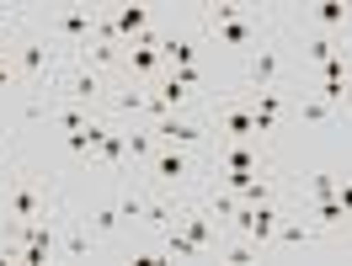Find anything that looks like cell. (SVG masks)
<instances>
[{"label":"cell","mask_w":352,"mask_h":266,"mask_svg":"<svg viewBox=\"0 0 352 266\" xmlns=\"http://www.w3.org/2000/svg\"><path fill=\"white\" fill-rule=\"evenodd\" d=\"M155 138L160 144H176V149H192V155H208L214 149V128H208V117H182V112H171V117H160V123H150Z\"/></svg>","instance_id":"cell-9"},{"label":"cell","mask_w":352,"mask_h":266,"mask_svg":"<svg viewBox=\"0 0 352 266\" xmlns=\"http://www.w3.org/2000/svg\"><path fill=\"white\" fill-rule=\"evenodd\" d=\"M214 256H219V261H230V266H251V261H262V250L245 240V234H235V229H224V234H219Z\"/></svg>","instance_id":"cell-19"},{"label":"cell","mask_w":352,"mask_h":266,"mask_svg":"<svg viewBox=\"0 0 352 266\" xmlns=\"http://www.w3.org/2000/svg\"><path fill=\"white\" fill-rule=\"evenodd\" d=\"M22 133H0V165H11V171H16V165H22Z\"/></svg>","instance_id":"cell-21"},{"label":"cell","mask_w":352,"mask_h":266,"mask_svg":"<svg viewBox=\"0 0 352 266\" xmlns=\"http://www.w3.org/2000/svg\"><path fill=\"white\" fill-rule=\"evenodd\" d=\"M107 90H112L107 75H96V69H80V64H65V75H59L54 96H65V101H80V107H102V112H107Z\"/></svg>","instance_id":"cell-10"},{"label":"cell","mask_w":352,"mask_h":266,"mask_svg":"<svg viewBox=\"0 0 352 266\" xmlns=\"http://www.w3.org/2000/svg\"><path fill=\"white\" fill-rule=\"evenodd\" d=\"M65 208H69V192L54 165L43 171V165L22 160L0 186V223H54L65 219Z\"/></svg>","instance_id":"cell-1"},{"label":"cell","mask_w":352,"mask_h":266,"mask_svg":"<svg viewBox=\"0 0 352 266\" xmlns=\"http://www.w3.org/2000/svg\"><path fill=\"white\" fill-rule=\"evenodd\" d=\"M278 27L320 32V38L352 43V0H315V5H305V11H278Z\"/></svg>","instance_id":"cell-8"},{"label":"cell","mask_w":352,"mask_h":266,"mask_svg":"<svg viewBox=\"0 0 352 266\" xmlns=\"http://www.w3.org/2000/svg\"><path fill=\"white\" fill-rule=\"evenodd\" d=\"M326 240L320 223H305V213H283L278 234H272V256H288V250H309V245Z\"/></svg>","instance_id":"cell-14"},{"label":"cell","mask_w":352,"mask_h":266,"mask_svg":"<svg viewBox=\"0 0 352 266\" xmlns=\"http://www.w3.org/2000/svg\"><path fill=\"white\" fill-rule=\"evenodd\" d=\"M150 96H155V86H144V80H112V90H107V117H118V123H144Z\"/></svg>","instance_id":"cell-13"},{"label":"cell","mask_w":352,"mask_h":266,"mask_svg":"<svg viewBox=\"0 0 352 266\" xmlns=\"http://www.w3.org/2000/svg\"><path fill=\"white\" fill-rule=\"evenodd\" d=\"M198 32H160L155 38V48H160V59H166V69H187L198 64Z\"/></svg>","instance_id":"cell-16"},{"label":"cell","mask_w":352,"mask_h":266,"mask_svg":"<svg viewBox=\"0 0 352 266\" xmlns=\"http://www.w3.org/2000/svg\"><path fill=\"white\" fill-rule=\"evenodd\" d=\"M155 38H160V32L139 38V43H123V75H118V80H144V86H155V80L166 75V59H160Z\"/></svg>","instance_id":"cell-12"},{"label":"cell","mask_w":352,"mask_h":266,"mask_svg":"<svg viewBox=\"0 0 352 266\" xmlns=\"http://www.w3.org/2000/svg\"><path fill=\"white\" fill-rule=\"evenodd\" d=\"M112 27H118V38L123 43H139V38H150V5H139V0H129V5H112Z\"/></svg>","instance_id":"cell-17"},{"label":"cell","mask_w":352,"mask_h":266,"mask_svg":"<svg viewBox=\"0 0 352 266\" xmlns=\"http://www.w3.org/2000/svg\"><path fill=\"white\" fill-rule=\"evenodd\" d=\"M192 32H198L203 43H219V48H230V53L245 59L256 43H267L278 32V11H256L245 0H208V5H198V16H192Z\"/></svg>","instance_id":"cell-2"},{"label":"cell","mask_w":352,"mask_h":266,"mask_svg":"<svg viewBox=\"0 0 352 266\" xmlns=\"http://www.w3.org/2000/svg\"><path fill=\"white\" fill-rule=\"evenodd\" d=\"M305 202H320V197H336V176H326V171H315L309 176V192H299Z\"/></svg>","instance_id":"cell-20"},{"label":"cell","mask_w":352,"mask_h":266,"mask_svg":"<svg viewBox=\"0 0 352 266\" xmlns=\"http://www.w3.org/2000/svg\"><path fill=\"white\" fill-rule=\"evenodd\" d=\"M336 202H342V213L352 223V176H336Z\"/></svg>","instance_id":"cell-22"},{"label":"cell","mask_w":352,"mask_h":266,"mask_svg":"<svg viewBox=\"0 0 352 266\" xmlns=\"http://www.w3.org/2000/svg\"><path fill=\"white\" fill-rule=\"evenodd\" d=\"M278 171L272 160V144H256V138H214L208 149V176H267Z\"/></svg>","instance_id":"cell-6"},{"label":"cell","mask_w":352,"mask_h":266,"mask_svg":"<svg viewBox=\"0 0 352 266\" xmlns=\"http://www.w3.org/2000/svg\"><path fill=\"white\" fill-rule=\"evenodd\" d=\"M272 86H288V75H283V27L241 59V75H235L230 90H235V96H256V90H272Z\"/></svg>","instance_id":"cell-7"},{"label":"cell","mask_w":352,"mask_h":266,"mask_svg":"<svg viewBox=\"0 0 352 266\" xmlns=\"http://www.w3.org/2000/svg\"><path fill=\"white\" fill-rule=\"evenodd\" d=\"M27 16L38 32H48L54 43L75 53V48H86L96 38V27H102V5L96 0H65V5H27Z\"/></svg>","instance_id":"cell-5"},{"label":"cell","mask_w":352,"mask_h":266,"mask_svg":"<svg viewBox=\"0 0 352 266\" xmlns=\"http://www.w3.org/2000/svg\"><path fill=\"white\" fill-rule=\"evenodd\" d=\"M96 250H102V234H96V229L75 213V202H69L65 219H59V261H96Z\"/></svg>","instance_id":"cell-11"},{"label":"cell","mask_w":352,"mask_h":266,"mask_svg":"<svg viewBox=\"0 0 352 266\" xmlns=\"http://www.w3.org/2000/svg\"><path fill=\"white\" fill-rule=\"evenodd\" d=\"M75 213H80V219H86L91 229H96V234H102V245H112L118 234H123V229H129V223H123V213H118V202H112V192H107V197L80 202Z\"/></svg>","instance_id":"cell-15"},{"label":"cell","mask_w":352,"mask_h":266,"mask_svg":"<svg viewBox=\"0 0 352 266\" xmlns=\"http://www.w3.org/2000/svg\"><path fill=\"white\" fill-rule=\"evenodd\" d=\"M155 240H160V250H166V261H208V250H203V245L192 240V234H187L182 223H171V229H160Z\"/></svg>","instance_id":"cell-18"},{"label":"cell","mask_w":352,"mask_h":266,"mask_svg":"<svg viewBox=\"0 0 352 266\" xmlns=\"http://www.w3.org/2000/svg\"><path fill=\"white\" fill-rule=\"evenodd\" d=\"M11 69H16V90H32V96H54V86H59V75H65L69 53L48 32H38L32 27V16L22 22V32L11 38Z\"/></svg>","instance_id":"cell-3"},{"label":"cell","mask_w":352,"mask_h":266,"mask_svg":"<svg viewBox=\"0 0 352 266\" xmlns=\"http://www.w3.org/2000/svg\"><path fill=\"white\" fill-rule=\"evenodd\" d=\"M139 181L150 192H171V197H198L208 186V155L176 149V144H155V155L139 165Z\"/></svg>","instance_id":"cell-4"}]
</instances>
